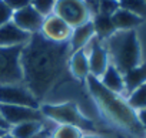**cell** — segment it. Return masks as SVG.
Here are the masks:
<instances>
[{
	"instance_id": "obj_16",
	"label": "cell",
	"mask_w": 146,
	"mask_h": 138,
	"mask_svg": "<svg viewBox=\"0 0 146 138\" xmlns=\"http://www.w3.org/2000/svg\"><path fill=\"white\" fill-rule=\"evenodd\" d=\"M112 22H113V26L116 30H133L135 27L142 24L143 19L119 7L112 14Z\"/></svg>"
},
{
	"instance_id": "obj_21",
	"label": "cell",
	"mask_w": 146,
	"mask_h": 138,
	"mask_svg": "<svg viewBox=\"0 0 146 138\" xmlns=\"http://www.w3.org/2000/svg\"><path fill=\"white\" fill-rule=\"evenodd\" d=\"M119 7L125 9L142 19L146 17V0H117Z\"/></svg>"
},
{
	"instance_id": "obj_9",
	"label": "cell",
	"mask_w": 146,
	"mask_h": 138,
	"mask_svg": "<svg viewBox=\"0 0 146 138\" xmlns=\"http://www.w3.org/2000/svg\"><path fill=\"white\" fill-rule=\"evenodd\" d=\"M85 51H86L88 60H89V71H90V76H93L96 78H100L102 74L106 71V68L110 64L109 56H108V51L105 48L103 41L99 40L95 36L89 41V44L85 47Z\"/></svg>"
},
{
	"instance_id": "obj_26",
	"label": "cell",
	"mask_w": 146,
	"mask_h": 138,
	"mask_svg": "<svg viewBox=\"0 0 146 138\" xmlns=\"http://www.w3.org/2000/svg\"><path fill=\"white\" fill-rule=\"evenodd\" d=\"M5 3L13 10H20V9H25L27 6H32V0H5Z\"/></svg>"
},
{
	"instance_id": "obj_30",
	"label": "cell",
	"mask_w": 146,
	"mask_h": 138,
	"mask_svg": "<svg viewBox=\"0 0 146 138\" xmlns=\"http://www.w3.org/2000/svg\"><path fill=\"white\" fill-rule=\"evenodd\" d=\"M80 138H98V137H95V135H92V134H83Z\"/></svg>"
},
{
	"instance_id": "obj_8",
	"label": "cell",
	"mask_w": 146,
	"mask_h": 138,
	"mask_svg": "<svg viewBox=\"0 0 146 138\" xmlns=\"http://www.w3.org/2000/svg\"><path fill=\"white\" fill-rule=\"evenodd\" d=\"M0 117L9 127V129L22 122L44 120L43 114L40 112V108L25 107V105H5V104H0Z\"/></svg>"
},
{
	"instance_id": "obj_11",
	"label": "cell",
	"mask_w": 146,
	"mask_h": 138,
	"mask_svg": "<svg viewBox=\"0 0 146 138\" xmlns=\"http://www.w3.org/2000/svg\"><path fill=\"white\" fill-rule=\"evenodd\" d=\"M43 20H44V16H42L33 6H27L25 9L13 12V17H12V22L29 34L39 33L42 29Z\"/></svg>"
},
{
	"instance_id": "obj_25",
	"label": "cell",
	"mask_w": 146,
	"mask_h": 138,
	"mask_svg": "<svg viewBox=\"0 0 146 138\" xmlns=\"http://www.w3.org/2000/svg\"><path fill=\"white\" fill-rule=\"evenodd\" d=\"M12 17H13V10L5 3V0H0V26L12 22Z\"/></svg>"
},
{
	"instance_id": "obj_28",
	"label": "cell",
	"mask_w": 146,
	"mask_h": 138,
	"mask_svg": "<svg viewBox=\"0 0 146 138\" xmlns=\"http://www.w3.org/2000/svg\"><path fill=\"white\" fill-rule=\"evenodd\" d=\"M50 135H52V131L44 127L40 132H37V134H36L35 137H32V138H50Z\"/></svg>"
},
{
	"instance_id": "obj_13",
	"label": "cell",
	"mask_w": 146,
	"mask_h": 138,
	"mask_svg": "<svg viewBox=\"0 0 146 138\" xmlns=\"http://www.w3.org/2000/svg\"><path fill=\"white\" fill-rule=\"evenodd\" d=\"M69 73L78 78V80H86L88 76L90 74L89 71V60H88V54L85 51V48L72 51L70 57H69Z\"/></svg>"
},
{
	"instance_id": "obj_12",
	"label": "cell",
	"mask_w": 146,
	"mask_h": 138,
	"mask_svg": "<svg viewBox=\"0 0 146 138\" xmlns=\"http://www.w3.org/2000/svg\"><path fill=\"white\" fill-rule=\"evenodd\" d=\"M32 34L23 31L13 22L0 26V47H23Z\"/></svg>"
},
{
	"instance_id": "obj_15",
	"label": "cell",
	"mask_w": 146,
	"mask_h": 138,
	"mask_svg": "<svg viewBox=\"0 0 146 138\" xmlns=\"http://www.w3.org/2000/svg\"><path fill=\"white\" fill-rule=\"evenodd\" d=\"M99 81L102 83V86L105 88H108L112 93L120 94L125 91V83H123V74L117 70V68L112 64H109V67L106 68V71L102 74V77L99 78Z\"/></svg>"
},
{
	"instance_id": "obj_3",
	"label": "cell",
	"mask_w": 146,
	"mask_h": 138,
	"mask_svg": "<svg viewBox=\"0 0 146 138\" xmlns=\"http://www.w3.org/2000/svg\"><path fill=\"white\" fill-rule=\"evenodd\" d=\"M103 41L110 64L122 74L140 64V44L135 30H116Z\"/></svg>"
},
{
	"instance_id": "obj_10",
	"label": "cell",
	"mask_w": 146,
	"mask_h": 138,
	"mask_svg": "<svg viewBox=\"0 0 146 138\" xmlns=\"http://www.w3.org/2000/svg\"><path fill=\"white\" fill-rule=\"evenodd\" d=\"M42 36H44L47 40L54 43H67L72 34V27L63 22L56 14H49L44 17L42 29L39 31Z\"/></svg>"
},
{
	"instance_id": "obj_7",
	"label": "cell",
	"mask_w": 146,
	"mask_h": 138,
	"mask_svg": "<svg viewBox=\"0 0 146 138\" xmlns=\"http://www.w3.org/2000/svg\"><path fill=\"white\" fill-rule=\"evenodd\" d=\"M0 104L40 108V101L30 93V90L23 83L0 86Z\"/></svg>"
},
{
	"instance_id": "obj_5",
	"label": "cell",
	"mask_w": 146,
	"mask_h": 138,
	"mask_svg": "<svg viewBox=\"0 0 146 138\" xmlns=\"http://www.w3.org/2000/svg\"><path fill=\"white\" fill-rule=\"evenodd\" d=\"M20 53L22 47H0V86L23 83Z\"/></svg>"
},
{
	"instance_id": "obj_2",
	"label": "cell",
	"mask_w": 146,
	"mask_h": 138,
	"mask_svg": "<svg viewBox=\"0 0 146 138\" xmlns=\"http://www.w3.org/2000/svg\"><path fill=\"white\" fill-rule=\"evenodd\" d=\"M86 84H88L92 98L95 100L98 107L102 110V112L109 120H112L116 125L122 127L123 129L129 131L132 135H135L137 138L146 137V132L137 120L136 111L130 108L127 101H125L120 97V94L109 91L108 88H105L102 86L99 78H96L90 74L86 78Z\"/></svg>"
},
{
	"instance_id": "obj_24",
	"label": "cell",
	"mask_w": 146,
	"mask_h": 138,
	"mask_svg": "<svg viewBox=\"0 0 146 138\" xmlns=\"http://www.w3.org/2000/svg\"><path fill=\"white\" fill-rule=\"evenodd\" d=\"M119 9V3L117 0H99V12L98 14H105V16H110Z\"/></svg>"
},
{
	"instance_id": "obj_27",
	"label": "cell",
	"mask_w": 146,
	"mask_h": 138,
	"mask_svg": "<svg viewBox=\"0 0 146 138\" xmlns=\"http://www.w3.org/2000/svg\"><path fill=\"white\" fill-rule=\"evenodd\" d=\"M136 115H137V120H139L142 128L146 132V108L145 110H140V111H136Z\"/></svg>"
},
{
	"instance_id": "obj_22",
	"label": "cell",
	"mask_w": 146,
	"mask_h": 138,
	"mask_svg": "<svg viewBox=\"0 0 146 138\" xmlns=\"http://www.w3.org/2000/svg\"><path fill=\"white\" fill-rule=\"evenodd\" d=\"M82 135H83V131L80 128L75 125L60 124L52 131L50 138H80Z\"/></svg>"
},
{
	"instance_id": "obj_31",
	"label": "cell",
	"mask_w": 146,
	"mask_h": 138,
	"mask_svg": "<svg viewBox=\"0 0 146 138\" xmlns=\"http://www.w3.org/2000/svg\"><path fill=\"white\" fill-rule=\"evenodd\" d=\"M7 131H9V129H5V128H2V127H0V138H2V137H3V135H5Z\"/></svg>"
},
{
	"instance_id": "obj_17",
	"label": "cell",
	"mask_w": 146,
	"mask_h": 138,
	"mask_svg": "<svg viewBox=\"0 0 146 138\" xmlns=\"http://www.w3.org/2000/svg\"><path fill=\"white\" fill-rule=\"evenodd\" d=\"M125 91L130 94L133 90L146 83V64H139L123 74Z\"/></svg>"
},
{
	"instance_id": "obj_18",
	"label": "cell",
	"mask_w": 146,
	"mask_h": 138,
	"mask_svg": "<svg viewBox=\"0 0 146 138\" xmlns=\"http://www.w3.org/2000/svg\"><path fill=\"white\" fill-rule=\"evenodd\" d=\"M92 24H93V30H95V36L99 40H106L108 37H110L116 29L113 26L112 17L110 16H105V14H95L92 19Z\"/></svg>"
},
{
	"instance_id": "obj_19",
	"label": "cell",
	"mask_w": 146,
	"mask_h": 138,
	"mask_svg": "<svg viewBox=\"0 0 146 138\" xmlns=\"http://www.w3.org/2000/svg\"><path fill=\"white\" fill-rule=\"evenodd\" d=\"M44 128L43 121H29V122H22L9 129V132L15 138H32L37 132H40Z\"/></svg>"
},
{
	"instance_id": "obj_20",
	"label": "cell",
	"mask_w": 146,
	"mask_h": 138,
	"mask_svg": "<svg viewBox=\"0 0 146 138\" xmlns=\"http://www.w3.org/2000/svg\"><path fill=\"white\" fill-rule=\"evenodd\" d=\"M127 104L130 105L132 110L140 111L146 108V83L133 90L129 97H127Z\"/></svg>"
},
{
	"instance_id": "obj_6",
	"label": "cell",
	"mask_w": 146,
	"mask_h": 138,
	"mask_svg": "<svg viewBox=\"0 0 146 138\" xmlns=\"http://www.w3.org/2000/svg\"><path fill=\"white\" fill-rule=\"evenodd\" d=\"M53 14L59 16L72 29H75L92 19L85 0H56Z\"/></svg>"
},
{
	"instance_id": "obj_4",
	"label": "cell",
	"mask_w": 146,
	"mask_h": 138,
	"mask_svg": "<svg viewBox=\"0 0 146 138\" xmlns=\"http://www.w3.org/2000/svg\"><path fill=\"white\" fill-rule=\"evenodd\" d=\"M40 112L44 118L56 124L75 125L82 131H95V124L92 120L85 117L82 111L73 103L62 104H40Z\"/></svg>"
},
{
	"instance_id": "obj_32",
	"label": "cell",
	"mask_w": 146,
	"mask_h": 138,
	"mask_svg": "<svg viewBox=\"0 0 146 138\" xmlns=\"http://www.w3.org/2000/svg\"><path fill=\"white\" fill-rule=\"evenodd\" d=\"M2 138H15V137H13V135H12V134H10L9 131H7V132H6V134H5V135L2 137Z\"/></svg>"
},
{
	"instance_id": "obj_1",
	"label": "cell",
	"mask_w": 146,
	"mask_h": 138,
	"mask_svg": "<svg viewBox=\"0 0 146 138\" xmlns=\"http://www.w3.org/2000/svg\"><path fill=\"white\" fill-rule=\"evenodd\" d=\"M72 48L67 43H54L33 33L22 47L20 67L23 84L40 101L66 76Z\"/></svg>"
},
{
	"instance_id": "obj_29",
	"label": "cell",
	"mask_w": 146,
	"mask_h": 138,
	"mask_svg": "<svg viewBox=\"0 0 146 138\" xmlns=\"http://www.w3.org/2000/svg\"><path fill=\"white\" fill-rule=\"evenodd\" d=\"M0 127H2V128H5V129H9V127L5 124V121L2 120V117H0Z\"/></svg>"
},
{
	"instance_id": "obj_23",
	"label": "cell",
	"mask_w": 146,
	"mask_h": 138,
	"mask_svg": "<svg viewBox=\"0 0 146 138\" xmlns=\"http://www.w3.org/2000/svg\"><path fill=\"white\" fill-rule=\"evenodd\" d=\"M56 0H32V6L42 14V16H49L53 13Z\"/></svg>"
},
{
	"instance_id": "obj_14",
	"label": "cell",
	"mask_w": 146,
	"mask_h": 138,
	"mask_svg": "<svg viewBox=\"0 0 146 138\" xmlns=\"http://www.w3.org/2000/svg\"><path fill=\"white\" fill-rule=\"evenodd\" d=\"M93 37H95V30H93L92 20H89V22L75 27V29H72V34L69 39V44H70L72 51L85 48Z\"/></svg>"
}]
</instances>
